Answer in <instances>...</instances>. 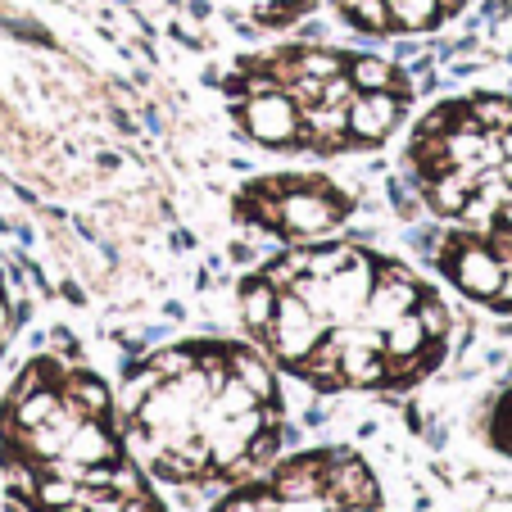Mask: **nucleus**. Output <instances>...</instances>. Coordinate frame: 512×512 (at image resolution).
I'll use <instances>...</instances> for the list:
<instances>
[{
	"label": "nucleus",
	"instance_id": "f257e3e1",
	"mask_svg": "<svg viewBox=\"0 0 512 512\" xmlns=\"http://www.w3.org/2000/svg\"><path fill=\"white\" fill-rule=\"evenodd\" d=\"M245 127H250L263 145H286L300 136V105L281 87L254 91V100L245 105Z\"/></svg>",
	"mask_w": 512,
	"mask_h": 512
},
{
	"label": "nucleus",
	"instance_id": "f03ea898",
	"mask_svg": "<svg viewBox=\"0 0 512 512\" xmlns=\"http://www.w3.org/2000/svg\"><path fill=\"white\" fill-rule=\"evenodd\" d=\"M399 114H404L399 91H358V96L349 100V136H358V141H381V136L399 123Z\"/></svg>",
	"mask_w": 512,
	"mask_h": 512
},
{
	"label": "nucleus",
	"instance_id": "7ed1b4c3",
	"mask_svg": "<svg viewBox=\"0 0 512 512\" xmlns=\"http://www.w3.org/2000/svg\"><path fill=\"white\" fill-rule=\"evenodd\" d=\"M390 10V28H404V32H426L440 23V0H386Z\"/></svg>",
	"mask_w": 512,
	"mask_h": 512
},
{
	"label": "nucleus",
	"instance_id": "20e7f679",
	"mask_svg": "<svg viewBox=\"0 0 512 512\" xmlns=\"http://www.w3.org/2000/svg\"><path fill=\"white\" fill-rule=\"evenodd\" d=\"M349 82H354L358 91H399L395 68L381 64V59H354V64H349Z\"/></svg>",
	"mask_w": 512,
	"mask_h": 512
},
{
	"label": "nucleus",
	"instance_id": "39448f33",
	"mask_svg": "<svg viewBox=\"0 0 512 512\" xmlns=\"http://www.w3.org/2000/svg\"><path fill=\"white\" fill-rule=\"evenodd\" d=\"M336 5L358 23V28H368V32H390V10H386V0H336Z\"/></svg>",
	"mask_w": 512,
	"mask_h": 512
},
{
	"label": "nucleus",
	"instance_id": "423d86ee",
	"mask_svg": "<svg viewBox=\"0 0 512 512\" xmlns=\"http://www.w3.org/2000/svg\"><path fill=\"white\" fill-rule=\"evenodd\" d=\"M5 336H10V309H5V300H0V345H5Z\"/></svg>",
	"mask_w": 512,
	"mask_h": 512
}]
</instances>
